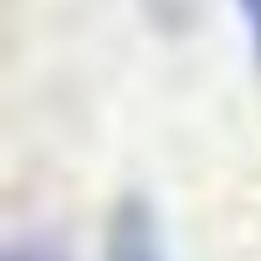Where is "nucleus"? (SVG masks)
Segmentation results:
<instances>
[{
	"instance_id": "obj_1",
	"label": "nucleus",
	"mask_w": 261,
	"mask_h": 261,
	"mask_svg": "<svg viewBox=\"0 0 261 261\" xmlns=\"http://www.w3.org/2000/svg\"><path fill=\"white\" fill-rule=\"evenodd\" d=\"M102 261H174L164 241V220L144 195H123L108 210L102 230Z\"/></svg>"
},
{
	"instance_id": "obj_2",
	"label": "nucleus",
	"mask_w": 261,
	"mask_h": 261,
	"mask_svg": "<svg viewBox=\"0 0 261 261\" xmlns=\"http://www.w3.org/2000/svg\"><path fill=\"white\" fill-rule=\"evenodd\" d=\"M236 16L246 26V41H251V57L261 67V0H236Z\"/></svg>"
},
{
	"instance_id": "obj_3",
	"label": "nucleus",
	"mask_w": 261,
	"mask_h": 261,
	"mask_svg": "<svg viewBox=\"0 0 261 261\" xmlns=\"http://www.w3.org/2000/svg\"><path fill=\"white\" fill-rule=\"evenodd\" d=\"M11 261H31V256H26V251H11Z\"/></svg>"
}]
</instances>
